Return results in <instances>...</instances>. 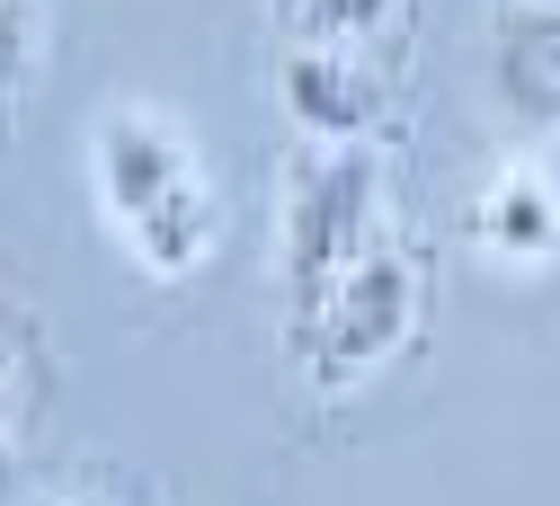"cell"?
<instances>
[{
  "mask_svg": "<svg viewBox=\"0 0 560 506\" xmlns=\"http://www.w3.org/2000/svg\"><path fill=\"white\" fill-rule=\"evenodd\" d=\"M90 196L125 267L152 284H187L223 249V187L161 107L116 98L90 116Z\"/></svg>",
  "mask_w": 560,
  "mask_h": 506,
  "instance_id": "1",
  "label": "cell"
},
{
  "mask_svg": "<svg viewBox=\"0 0 560 506\" xmlns=\"http://www.w3.org/2000/svg\"><path fill=\"white\" fill-rule=\"evenodd\" d=\"M392 240V161L383 142H294L285 196H276V284L285 320L312 311L347 267Z\"/></svg>",
  "mask_w": 560,
  "mask_h": 506,
  "instance_id": "2",
  "label": "cell"
},
{
  "mask_svg": "<svg viewBox=\"0 0 560 506\" xmlns=\"http://www.w3.org/2000/svg\"><path fill=\"white\" fill-rule=\"evenodd\" d=\"M276 98L303 125V142H383L400 116V54H347V45H285Z\"/></svg>",
  "mask_w": 560,
  "mask_h": 506,
  "instance_id": "4",
  "label": "cell"
},
{
  "mask_svg": "<svg viewBox=\"0 0 560 506\" xmlns=\"http://www.w3.org/2000/svg\"><path fill=\"white\" fill-rule=\"evenodd\" d=\"M10 436H19V391L0 383V445H10Z\"/></svg>",
  "mask_w": 560,
  "mask_h": 506,
  "instance_id": "9",
  "label": "cell"
},
{
  "mask_svg": "<svg viewBox=\"0 0 560 506\" xmlns=\"http://www.w3.org/2000/svg\"><path fill=\"white\" fill-rule=\"evenodd\" d=\"M36 506H72V497H36Z\"/></svg>",
  "mask_w": 560,
  "mask_h": 506,
  "instance_id": "10",
  "label": "cell"
},
{
  "mask_svg": "<svg viewBox=\"0 0 560 506\" xmlns=\"http://www.w3.org/2000/svg\"><path fill=\"white\" fill-rule=\"evenodd\" d=\"M45 62V0H0V116H10Z\"/></svg>",
  "mask_w": 560,
  "mask_h": 506,
  "instance_id": "8",
  "label": "cell"
},
{
  "mask_svg": "<svg viewBox=\"0 0 560 506\" xmlns=\"http://www.w3.org/2000/svg\"><path fill=\"white\" fill-rule=\"evenodd\" d=\"M418 27V0H276L285 45H347V54H400Z\"/></svg>",
  "mask_w": 560,
  "mask_h": 506,
  "instance_id": "7",
  "label": "cell"
},
{
  "mask_svg": "<svg viewBox=\"0 0 560 506\" xmlns=\"http://www.w3.org/2000/svg\"><path fill=\"white\" fill-rule=\"evenodd\" d=\"M463 240L508 267V275H542L560 258V169L542 161H499L480 187H471V213H463Z\"/></svg>",
  "mask_w": 560,
  "mask_h": 506,
  "instance_id": "6",
  "label": "cell"
},
{
  "mask_svg": "<svg viewBox=\"0 0 560 506\" xmlns=\"http://www.w3.org/2000/svg\"><path fill=\"white\" fill-rule=\"evenodd\" d=\"M418 320H428V258H418L409 240H383L365 267H347L312 311H294L285 338H294L303 383L320 400H347L418 338Z\"/></svg>",
  "mask_w": 560,
  "mask_h": 506,
  "instance_id": "3",
  "label": "cell"
},
{
  "mask_svg": "<svg viewBox=\"0 0 560 506\" xmlns=\"http://www.w3.org/2000/svg\"><path fill=\"white\" fill-rule=\"evenodd\" d=\"M489 107L525 142L560 133V0H499L489 10Z\"/></svg>",
  "mask_w": 560,
  "mask_h": 506,
  "instance_id": "5",
  "label": "cell"
}]
</instances>
